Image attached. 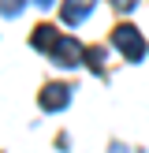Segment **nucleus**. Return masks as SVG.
<instances>
[{
  "instance_id": "obj_1",
  "label": "nucleus",
  "mask_w": 149,
  "mask_h": 153,
  "mask_svg": "<svg viewBox=\"0 0 149 153\" xmlns=\"http://www.w3.org/2000/svg\"><path fill=\"white\" fill-rule=\"evenodd\" d=\"M112 45H116L127 60H142V56H145V41H142V34L131 26V22H123V26L112 30Z\"/></svg>"
},
{
  "instance_id": "obj_2",
  "label": "nucleus",
  "mask_w": 149,
  "mask_h": 153,
  "mask_svg": "<svg viewBox=\"0 0 149 153\" xmlns=\"http://www.w3.org/2000/svg\"><path fill=\"white\" fill-rule=\"evenodd\" d=\"M67 101H71V86H63V82H49L41 90V108H49V112H60Z\"/></svg>"
},
{
  "instance_id": "obj_3",
  "label": "nucleus",
  "mask_w": 149,
  "mask_h": 153,
  "mask_svg": "<svg viewBox=\"0 0 149 153\" xmlns=\"http://www.w3.org/2000/svg\"><path fill=\"white\" fill-rule=\"evenodd\" d=\"M97 0H63V22H82Z\"/></svg>"
},
{
  "instance_id": "obj_4",
  "label": "nucleus",
  "mask_w": 149,
  "mask_h": 153,
  "mask_svg": "<svg viewBox=\"0 0 149 153\" xmlns=\"http://www.w3.org/2000/svg\"><path fill=\"white\" fill-rule=\"evenodd\" d=\"M60 41V34L49 26V22H41V26L34 30V49H41V52H52V45Z\"/></svg>"
},
{
  "instance_id": "obj_5",
  "label": "nucleus",
  "mask_w": 149,
  "mask_h": 153,
  "mask_svg": "<svg viewBox=\"0 0 149 153\" xmlns=\"http://www.w3.org/2000/svg\"><path fill=\"white\" fill-rule=\"evenodd\" d=\"M22 4H26V0H0V15H7V19H11V15L22 11Z\"/></svg>"
},
{
  "instance_id": "obj_6",
  "label": "nucleus",
  "mask_w": 149,
  "mask_h": 153,
  "mask_svg": "<svg viewBox=\"0 0 149 153\" xmlns=\"http://www.w3.org/2000/svg\"><path fill=\"white\" fill-rule=\"evenodd\" d=\"M112 4H116V11H131V7L138 4V0H112Z\"/></svg>"
},
{
  "instance_id": "obj_7",
  "label": "nucleus",
  "mask_w": 149,
  "mask_h": 153,
  "mask_svg": "<svg viewBox=\"0 0 149 153\" xmlns=\"http://www.w3.org/2000/svg\"><path fill=\"white\" fill-rule=\"evenodd\" d=\"M34 4H37V7H52V0H34Z\"/></svg>"
}]
</instances>
